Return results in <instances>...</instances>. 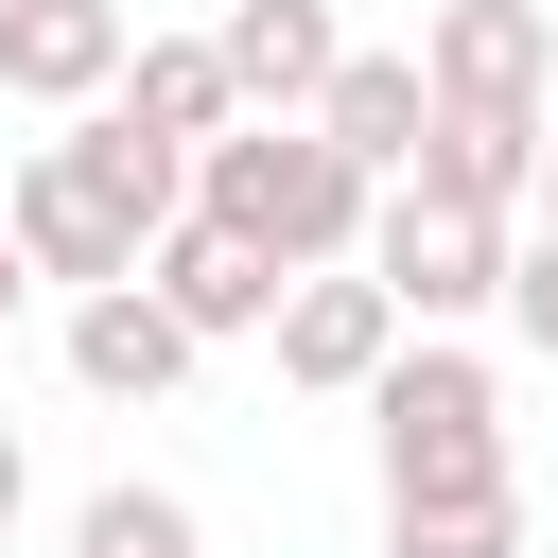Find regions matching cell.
Here are the masks:
<instances>
[{
  "label": "cell",
  "mask_w": 558,
  "mask_h": 558,
  "mask_svg": "<svg viewBox=\"0 0 558 558\" xmlns=\"http://www.w3.org/2000/svg\"><path fill=\"white\" fill-rule=\"evenodd\" d=\"M174 209H192V157H174V140H140V122H70V140H35V157L0 174L17 279H70V296L140 279V244H157Z\"/></svg>",
  "instance_id": "obj_1"
},
{
  "label": "cell",
  "mask_w": 558,
  "mask_h": 558,
  "mask_svg": "<svg viewBox=\"0 0 558 558\" xmlns=\"http://www.w3.org/2000/svg\"><path fill=\"white\" fill-rule=\"evenodd\" d=\"M192 209H209V227H244V244L296 279V262H349V244H366L384 174H349L314 122H227V140H192Z\"/></svg>",
  "instance_id": "obj_2"
},
{
  "label": "cell",
  "mask_w": 558,
  "mask_h": 558,
  "mask_svg": "<svg viewBox=\"0 0 558 558\" xmlns=\"http://www.w3.org/2000/svg\"><path fill=\"white\" fill-rule=\"evenodd\" d=\"M366 436H384V506H471V488H506V384H488L453 331L384 349Z\"/></svg>",
  "instance_id": "obj_3"
},
{
  "label": "cell",
  "mask_w": 558,
  "mask_h": 558,
  "mask_svg": "<svg viewBox=\"0 0 558 558\" xmlns=\"http://www.w3.org/2000/svg\"><path fill=\"white\" fill-rule=\"evenodd\" d=\"M349 262L401 296V331H453V314H488V296H506V209H453V192L384 174V209H366V244H349Z\"/></svg>",
  "instance_id": "obj_4"
},
{
  "label": "cell",
  "mask_w": 558,
  "mask_h": 558,
  "mask_svg": "<svg viewBox=\"0 0 558 558\" xmlns=\"http://www.w3.org/2000/svg\"><path fill=\"white\" fill-rule=\"evenodd\" d=\"M262 331H279V384H314V401H366V384H384V349H401V296H384L366 262H296Z\"/></svg>",
  "instance_id": "obj_5"
},
{
  "label": "cell",
  "mask_w": 558,
  "mask_h": 558,
  "mask_svg": "<svg viewBox=\"0 0 558 558\" xmlns=\"http://www.w3.org/2000/svg\"><path fill=\"white\" fill-rule=\"evenodd\" d=\"M140 296H157V314H174L192 349H227V331H262V314H279V262H262L244 227H209V209H174V227L140 244Z\"/></svg>",
  "instance_id": "obj_6"
},
{
  "label": "cell",
  "mask_w": 558,
  "mask_h": 558,
  "mask_svg": "<svg viewBox=\"0 0 558 558\" xmlns=\"http://www.w3.org/2000/svg\"><path fill=\"white\" fill-rule=\"evenodd\" d=\"M541 70H558L541 0H436V35H418V87L436 105H541Z\"/></svg>",
  "instance_id": "obj_7"
},
{
  "label": "cell",
  "mask_w": 558,
  "mask_h": 558,
  "mask_svg": "<svg viewBox=\"0 0 558 558\" xmlns=\"http://www.w3.org/2000/svg\"><path fill=\"white\" fill-rule=\"evenodd\" d=\"M209 52H227V105H244V122H314V87H331L349 35H331V0H227Z\"/></svg>",
  "instance_id": "obj_8"
},
{
  "label": "cell",
  "mask_w": 558,
  "mask_h": 558,
  "mask_svg": "<svg viewBox=\"0 0 558 558\" xmlns=\"http://www.w3.org/2000/svg\"><path fill=\"white\" fill-rule=\"evenodd\" d=\"M122 0H0V87L17 105H105L122 87Z\"/></svg>",
  "instance_id": "obj_9"
},
{
  "label": "cell",
  "mask_w": 558,
  "mask_h": 558,
  "mask_svg": "<svg viewBox=\"0 0 558 558\" xmlns=\"http://www.w3.org/2000/svg\"><path fill=\"white\" fill-rule=\"evenodd\" d=\"M401 174L453 192V209H506V227H523V192H541V105H436Z\"/></svg>",
  "instance_id": "obj_10"
},
{
  "label": "cell",
  "mask_w": 558,
  "mask_h": 558,
  "mask_svg": "<svg viewBox=\"0 0 558 558\" xmlns=\"http://www.w3.org/2000/svg\"><path fill=\"white\" fill-rule=\"evenodd\" d=\"M418 122H436L418 52H331V87H314V140H331L349 174H401V157H418Z\"/></svg>",
  "instance_id": "obj_11"
},
{
  "label": "cell",
  "mask_w": 558,
  "mask_h": 558,
  "mask_svg": "<svg viewBox=\"0 0 558 558\" xmlns=\"http://www.w3.org/2000/svg\"><path fill=\"white\" fill-rule=\"evenodd\" d=\"M70 384L87 401H157V384H192V331L140 279H105V296H70Z\"/></svg>",
  "instance_id": "obj_12"
},
{
  "label": "cell",
  "mask_w": 558,
  "mask_h": 558,
  "mask_svg": "<svg viewBox=\"0 0 558 558\" xmlns=\"http://www.w3.org/2000/svg\"><path fill=\"white\" fill-rule=\"evenodd\" d=\"M105 122H140V140H174V157H192V140H227L244 105H227V52H209V35H140V52H122V87H105Z\"/></svg>",
  "instance_id": "obj_13"
},
{
  "label": "cell",
  "mask_w": 558,
  "mask_h": 558,
  "mask_svg": "<svg viewBox=\"0 0 558 558\" xmlns=\"http://www.w3.org/2000/svg\"><path fill=\"white\" fill-rule=\"evenodd\" d=\"M70 558H209V523H192L174 488H140V471H122V488H87V523H70Z\"/></svg>",
  "instance_id": "obj_14"
},
{
  "label": "cell",
  "mask_w": 558,
  "mask_h": 558,
  "mask_svg": "<svg viewBox=\"0 0 558 558\" xmlns=\"http://www.w3.org/2000/svg\"><path fill=\"white\" fill-rule=\"evenodd\" d=\"M384 558H523V488H471V506H384Z\"/></svg>",
  "instance_id": "obj_15"
},
{
  "label": "cell",
  "mask_w": 558,
  "mask_h": 558,
  "mask_svg": "<svg viewBox=\"0 0 558 558\" xmlns=\"http://www.w3.org/2000/svg\"><path fill=\"white\" fill-rule=\"evenodd\" d=\"M506 314H523V349L558 366V227H506Z\"/></svg>",
  "instance_id": "obj_16"
},
{
  "label": "cell",
  "mask_w": 558,
  "mask_h": 558,
  "mask_svg": "<svg viewBox=\"0 0 558 558\" xmlns=\"http://www.w3.org/2000/svg\"><path fill=\"white\" fill-rule=\"evenodd\" d=\"M17 506H35V453H17V436H0V541H17Z\"/></svg>",
  "instance_id": "obj_17"
},
{
  "label": "cell",
  "mask_w": 558,
  "mask_h": 558,
  "mask_svg": "<svg viewBox=\"0 0 558 558\" xmlns=\"http://www.w3.org/2000/svg\"><path fill=\"white\" fill-rule=\"evenodd\" d=\"M17 296H35V279H17V227H0V331H17Z\"/></svg>",
  "instance_id": "obj_18"
},
{
  "label": "cell",
  "mask_w": 558,
  "mask_h": 558,
  "mask_svg": "<svg viewBox=\"0 0 558 558\" xmlns=\"http://www.w3.org/2000/svg\"><path fill=\"white\" fill-rule=\"evenodd\" d=\"M541 227H558V122H541Z\"/></svg>",
  "instance_id": "obj_19"
}]
</instances>
